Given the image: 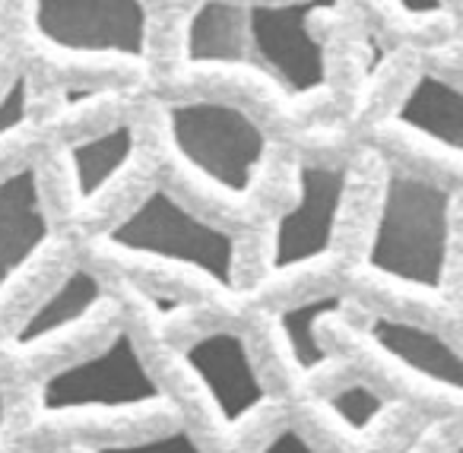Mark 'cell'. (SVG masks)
Here are the masks:
<instances>
[{"label": "cell", "mask_w": 463, "mask_h": 453, "mask_svg": "<svg viewBox=\"0 0 463 453\" xmlns=\"http://www.w3.org/2000/svg\"><path fill=\"white\" fill-rule=\"evenodd\" d=\"M340 0H197L181 33L191 71L241 73L298 105L327 92V48L315 20Z\"/></svg>", "instance_id": "obj_1"}, {"label": "cell", "mask_w": 463, "mask_h": 453, "mask_svg": "<svg viewBox=\"0 0 463 453\" xmlns=\"http://www.w3.org/2000/svg\"><path fill=\"white\" fill-rule=\"evenodd\" d=\"M457 191L412 168H391L381 184L362 269L419 298H438L454 254Z\"/></svg>", "instance_id": "obj_2"}, {"label": "cell", "mask_w": 463, "mask_h": 453, "mask_svg": "<svg viewBox=\"0 0 463 453\" xmlns=\"http://www.w3.org/2000/svg\"><path fill=\"white\" fill-rule=\"evenodd\" d=\"M105 257L194 276L219 295L239 292V241L229 229L194 212L168 187L153 184L96 238Z\"/></svg>", "instance_id": "obj_3"}, {"label": "cell", "mask_w": 463, "mask_h": 453, "mask_svg": "<svg viewBox=\"0 0 463 453\" xmlns=\"http://www.w3.org/2000/svg\"><path fill=\"white\" fill-rule=\"evenodd\" d=\"M175 412V396L153 374L130 326H115L96 349L45 371L35 390L42 425Z\"/></svg>", "instance_id": "obj_4"}, {"label": "cell", "mask_w": 463, "mask_h": 453, "mask_svg": "<svg viewBox=\"0 0 463 453\" xmlns=\"http://www.w3.org/2000/svg\"><path fill=\"white\" fill-rule=\"evenodd\" d=\"M175 162L203 191L229 206H245L264 178L270 137L241 105L216 96L175 99L162 109Z\"/></svg>", "instance_id": "obj_5"}, {"label": "cell", "mask_w": 463, "mask_h": 453, "mask_svg": "<svg viewBox=\"0 0 463 453\" xmlns=\"http://www.w3.org/2000/svg\"><path fill=\"white\" fill-rule=\"evenodd\" d=\"M349 197V172L317 159L292 168V203L277 212L267 241V276L273 282L298 276L334 254Z\"/></svg>", "instance_id": "obj_6"}, {"label": "cell", "mask_w": 463, "mask_h": 453, "mask_svg": "<svg viewBox=\"0 0 463 453\" xmlns=\"http://www.w3.org/2000/svg\"><path fill=\"white\" fill-rule=\"evenodd\" d=\"M175 355L225 434L251 428L277 402L270 383L254 362L245 333L232 326L194 333L175 349Z\"/></svg>", "instance_id": "obj_7"}, {"label": "cell", "mask_w": 463, "mask_h": 453, "mask_svg": "<svg viewBox=\"0 0 463 453\" xmlns=\"http://www.w3.org/2000/svg\"><path fill=\"white\" fill-rule=\"evenodd\" d=\"M29 26L42 45L67 58L140 64L149 54L143 0H29Z\"/></svg>", "instance_id": "obj_8"}, {"label": "cell", "mask_w": 463, "mask_h": 453, "mask_svg": "<svg viewBox=\"0 0 463 453\" xmlns=\"http://www.w3.org/2000/svg\"><path fill=\"white\" fill-rule=\"evenodd\" d=\"M365 339L391 368H397L406 381L448 396L450 402L463 393V364L457 345L435 326L397 314H368Z\"/></svg>", "instance_id": "obj_9"}, {"label": "cell", "mask_w": 463, "mask_h": 453, "mask_svg": "<svg viewBox=\"0 0 463 453\" xmlns=\"http://www.w3.org/2000/svg\"><path fill=\"white\" fill-rule=\"evenodd\" d=\"M52 244V212L45 203L39 162L0 172V301L29 273Z\"/></svg>", "instance_id": "obj_10"}, {"label": "cell", "mask_w": 463, "mask_h": 453, "mask_svg": "<svg viewBox=\"0 0 463 453\" xmlns=\"http://www.w3.org/2000/svg\"><path fill=\"white\" fill-rule=\"evenodd\" d=\"M105 298L109 292H105L102 276L83 263H73L48 286V292L33 307H26L4 345L10 355H33V352L52 349L54 343L83 330L102 311Z\"/></svg>", "instance_id": "obj_11"}, {"label": "cell", "mask_w": 463, "mask_h": 453, "mask_svg": "<svg viewBox=\"0 0 463 453\" xmlns=\"http://www.w3.org/2000/svg\"><path fill=\"white\" fill-rule=\"evenodd\" d=\"M349 307L346 292H315L270 314V336L283 364L302 381L336 368V355L324 343V324L336 320Z\"/></svg>", "instance_id": "obj_12"}, {"label": "cell", "mask_w": 463, "mask_h": 453, "mask_svg": "<svg viewBox=\"0 0 463 453\" xmlns=\"http://www.w3.org/2000/svg\"><path fill=\"white\" fill-rule=\"evenodd\" d=\"M391 124L422 140L448 159H457L463 146V99L454 80L435 71H422L400 96Z\"/></svg>", "instance_id": "obj_13"}, {"label": "cell", "mask_w": 463, "mask_h": 453, "mask_svg": "<svg viewBox=\"0 0 463 453\" xmlns=\"http://www.w3.org/2000/svg\"><path fill=\"white\" fill-rule=\"evenodd\" d=\"M137 159V130L130 121H115L109 127L86 134L64 146L71 197L80 210L96 206Z\"/></svg>", "instance_id": "obj_14"}, {"label": "cell", "mask_w": 463, "mask_h": 453, "mask_svg": "<svg viewBox=\"0 0 463 453\" xmlns=\"http://www.w3.org/2000/svg\"><path fill=\"white\" fill-rule=\"evenodd\" d=\"M391 396L378 390L372 381H343L327 387L317 396V409L327 415L334 428H340L349 438H362V434L374 431L391 412Z\"/></svg>", "instance_id": "obj_15"}, {"label": "cell", "mask_w": 463, "mask_h": 453, "mask_svg": "<svg viewBox=\"0 0 463 453\" xmlns=\"http://www.w3.org/2000/svg\"><path fill=\"white\" fill-rule=\"evenodd\" d=\"M86 453H206L203 440L187 425L159 428V431L137 434V438H109L83 444Z\"/></svg>", "instance_id": "obj_16"}, {"label": "cell", "mask_w": 463, "mask_h": 453, "mask_svg": "<svg viewBox=\"0 0 463 453\" xmlns=\"http://www.w3.org/2000/svg\"><path fill=\"white\" fill-rule=\"evenodd\" d=\"M33 118V80L26 71H16L0 86V146L16 137Z\"/></svg>", "instance_id": "obj_17"}, {"label": "cell", "mask_w": 463, "mask_h": 453, "mask_svg": "<svg viewBox=\"0 0 463 453\" xmlns=\"http://www.w3.org/2000/svg\"><path fill=\"white\" fill-rule=\"evenodd\" d=\"M258 453H324L317 444H311L308 434L298 425H283L260 444Z\"/></svg>", "instance_id": "obj_18"}, {"label": "cell", "mask_w": 463, "mask_h": 453, "mask_svg": "<svg viewBox=\"0 0 463 453\" xmlns=\"http://www.w3.org/2000/svg\"><path fill=\"white\" fill-rule=\"evenodd\" d=\"M391 4L412 20H429V16L444 14V0H391Z\"/></svg>", "instance_id": "obj_19"}, {"label": "cell", "mask_w": 463, "mask_h": 453, "mask_svg": "<svg viewBox=\"0 0 463 453\" xmlns=\"http://www.w3.org/2000/svg\"><path fill=\"white\" fill-rule=\"evenodd\" d=\"M10 425V400H7V390H4V381H0V440L7 434Z\"/></svg>", "instance_id": "obj_20"}, {"label": "cell", "mask_w": 463, "mask_h": 453, "mask_svg": "<svg viewBox=\"0 0 463 453\" xmlns=\"http://www.w3.org/2000/svg\"><path fill=\"white\" fill-rule=\"evenodd\" d=\"M33 453H61L58 447H39V450H33Z\"/></svg>", "instance_id": "obj_21"}, {"label": "cell", "mask_w": 463, "mask_h": 453, "mask_svg": "<svg viewBox=\"0 0 463 453\" xmlns=\"http://www.w3.org/2000/svg\"><path fill=\"white\" fill-rule=\"evenodd\" d=\"M450 453H457V450H450Z\"/></svg>", "instance_id": "obj_22"}]
</instances>
